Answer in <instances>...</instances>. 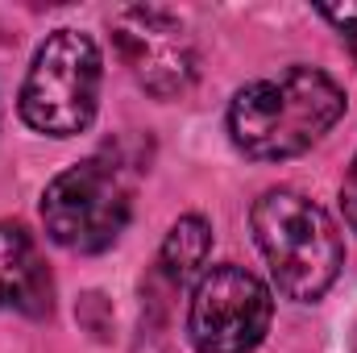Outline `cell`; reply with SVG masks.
<instances>
[{
	"label": "cell",
	"instance_id": "cell-2",
	"mask_svg": "<svg viewBox=\"0 0 357 353\" xmlns=\"http://www.w3.org/2000/svg\"><path fill=\"white\" fill-rule=\"evenodd\" d=\"M254 241L270 266L274 287L295 303H316L345 266V241L337 220L307 200L303 191L274 187L266 191L254 212Z\"/></svg>",
	"mask_w": 357,
	"mask_h": 353
},
{
	"label": "cell",
	"instance_id": "cell-4",
	"mask_svg": "<svg viewBox=\"0 0 357 353\" xmlns=\"http://www.w3.org/2000/svg\"><path fill=\"white\" fill-rule=\"evenodd\" d=\"M133 216V183L112 154H91L54 175L42 191L46 237L71 254L108 250Z\"/></svg>",
	"mask_w": 357,
	"mask_h": 353
},
{
	"label": "cell",
	"instance_id": "cell-1",
	"mask_svg": "<svg viewBox=\"0 0 357 353\" xmlns=\"http://www.w3.org/2000/svg\"><path fill=\"white\" fill-rule=\"evenodd\" d=\"M345 88L320 67H287L270 80L245 84L229 104V137L254 163H282L312 150L341 117Z\"/></svg>",
	"mask_w": 357,
	"mask_h": 353
},
{
	"label": "cell",
	"instance_id": "cell-5",
	"mask_svg": "<svg viewBox=\"0 0 357 353\" xmlns=\"http://www.w3.org/2000/svg\"><path fill=\"white\" fill-rule=\"evenodd\" d=\"M270 287L245 266L225 262L199 274L187 303V337L195 353H254L270 333Z\"/></svg>",
	"mask_w": 357,
	"mask_h": 353
},
{
	"label": "cell",
	"instance_id": "cell-7",
	"mask_svg": "<svg viewBox=\"0 0 357 353\" xmlns=\"http://www.w3.org/2000/svg\"><path fill=\"white\" fill-rule=\"evenodd\" d=\"M50 270L42 262L33 237L21 225L0 220V312L46 316L50 312Z\"/></svg>",
	"mask_w": 357,
	"mask_h": 353
},
{
	"label": "cell",
	"instance_id": "cell-8",
	"mask_svg": "<svg viewBox=\"0 0 357 353\" xmlns=\"http://www.w3.org/2000/svg\"><path fill=\"white\" fill-rule=\"evenodd\" d=\"M212 254V225L204 216H178L158 250V274L171 283V287H187V283H199L204 266Z\"/></svg>",
	"mask_w": 357,
	"mask_h": 353
},
{
	"label": "cell",
	"instance_id": "cell-6",
	"mask_svg": "<svg viewBox=\"0 0 357 353\" xmlns=\"http://www.w3.org/2000/svg\"><path fill=\"white\" fill-rule=\"evenodd\" d=\"M116 59L158 100H175L199 75V50L187 21L158 4H129L108 17Z\"/></svg>",
	"mask_w": 357,
	"mask_h": 353
},
{
	"label": "cell",
	"instance_id": "cell-9",
	"mask_svg": "<svg viewBox=\"0 0 357 353\" xmlns=\"http://www.w3.org/2000/svg\"><path fill=\"white\" fill-rule=\"evenodd\" d=\"M320 17L345 38V46H349V54L357 59V4H324L320 8Z\"/></svg>",
	"mask_w": 357,
	"mask_h": 353
},
{
	"label": "cell",
	"instance_id": "cell-3",
	"mask_svg": "<svg viewBox=\"0 0 357 353\" xmlns=\"http://www.w3.org/2000/svg\"><path fill=\"white\" fill-rule=\"evenodd\" d=\"M104 59L100 46L84 29H54L21 84V121L46 137H75L84 133L100 108Z\"/></svg>",
	"mask_w": 357,
	"mask_h": 353
},
{
	"label": "cell",
	"instance_id": "cell-10",
	"mask_svg": "<svg viewBox=\"0 0 357 353\" xmlns=\"http://www.w3.org/2000/svg\"><path fill=\"white\" fill-rule=\"evenodd\" d=\"M341 212H345V225L357 233V154L349 163V171L341 179Z\"/></svg>",
	"mask_w": 357,
	"mask_h": 353
}]
</instances>
